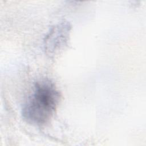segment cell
<instances>
[{
  "label": "cell",
  "instance_id": "obj_2",
  "mask_svg": "<svg viewBox=\"0 0 146 146\" xmlns=\"http://www.w3.org/2000/svg\"><path fill=\"white\" fill-rule=\"evenodd\" d=\"M70 27L67 23H61L51 29L44 40L46 53L53 55L66 44L69 37Z\"/></svg>",
  "mask_w": 146,
  "mask_h": 146
},
{
  "label": "cell",
  "instance_id": "obj_1",
  "mask_svg": "<svg viewBox=\"0 0 146 146\" xmlns=\"http://www.w3.org/2000/svg\"><path fill=\"white\" fill-rule=\"evenodd\" d=\"M60 100L59 91L54 83L49 80L38 82L23 106L22 117L29 124L44 125L54 116Z\"/></svg>",
  "mask_w": 146,
  "mask_h": 146
}]
</instances>
